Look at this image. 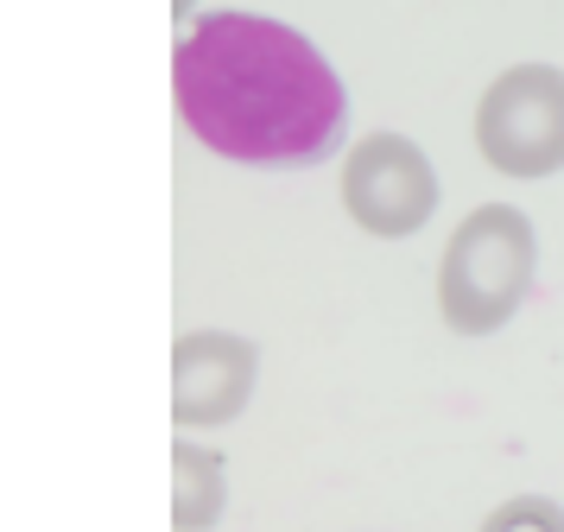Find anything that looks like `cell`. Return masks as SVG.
<instances>
[{
    "label": "cell",
    "instance_id": "obj_1",
    "mask_svg": "<svg viewBox=\"0 0 564 532\" xmlns=\"http://www.w3.org/2000/svg\"><path fill=\"white\" fill-rule=\"evenodd\" d=\"M184 127L216 159L260 172H305L343 146L349 89L299 25L216 7L184 25L172 51Z\"/></svg>",
    "mask_w": 564,
    "mask_h": 532
},
{
    "label": "cell",
    "instance_id": "obj_2",
    "mask_svg": "<svg viewBox=\"0 0 564 532\" xmlns=\"http://www.w3.org/2000/svg\"><path fill=\"white\" fill-rule=\"evenodd\" d=\"M539 273V235L527 209L513 203H482L457 222L437 260V311L457 336H495L513 324Z\"/></svg>",
    "mask_w": 564,
    "mask_h": 532
},
{
    "label": "cell",
    "instance_id": "obj_3",
    "mask_svg": "<svg viewBox=\"0 0 564 532\" xmlns=\"http://www.w3.org/2000/svg\"><path fill=\"white\" fill-rule=\"evenodd\" d=\"M476 152L501 177H558L564 172V70L513 64L476 101Z\"/></svg>",
    "mask_w": 564,
    "mask_h": 532
},
{
    "label": "cell",
    "instance_id": "obj_4",
    "mask_svg": "<svg viewBox=\"0 0 564 532\" xmlns=\"http://www.w3.org/2000/svg\"><path fill=\"white\" fill-rule=\"evenodd\" d=\"M343 209L375 241H406L437 216V172L406 133H368L343 159Z\"/></svg>",
    "mask_w": 564,
    "mask_h": 532
},
{
    "label": "cell",
    "instance_id": "obj_5",
    "mask_svg": "<svg viewBox=\"0 0 564 532\" xmlns=\"http://www.w3.org/2000/svg\"><path fill=\"white\" fill-rule=\"evenodd\" d=\"M260 380V343L235 329H184L172 343V425L209 431L248 412Z\"/></svg>",
    "mask_w": 564,
    "mask_h": 532
},
{
    "label": "cell",
    "instance_id": "obj_6",
    "mask_svg": "<svg viewBox=\"0 0 564 532\" xmlns=\"http://www.w3.org/2000/svg\"><path fill=\"white\" fill-rule=\"evenodd\" d=\"M223 507H229V469H223V456L178 437L172 444V526L209 532L223 520Z\"/></svg>",
    "mask_w": 564,
    "mask_h": 532
},
{
    "label": "cell",
    "instance_id": "obj_7",
    "mask_svg": "<svg viewBox=\"0 0 564 532\" xmlns=\"http://www.w3.org/2000/svg\"><path fill=\"white\" fill-rule=\"evenodd\" d=\"M482 532H564V507L552 495H513L482 520Z\"/></svg>",
    "mask_w": 564,
    "mask_h": 532
},
{
    "label": "cell",
    "instance_id": "obj_8",
    "mask_svg": "<svg viewBox=\"0 0 564 532\" xmlns=\"http://www.w3.org/2000/svg\"><path fill=\"white\" fill-rule=\"evenodd\" d=\"M172 13H178V20H184V13H191V0H172Z\"/></svg>",
    "mask_w": 564,
    "mask_h": 532
}]
</instances>
